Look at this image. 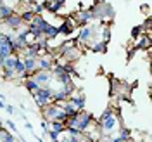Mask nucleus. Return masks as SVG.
<instances>
[{"label":"nucleus","instance_id":"nucleus-36","mask_svg":"<svg viewBox=\"0 0 152 142\" xmlns=\"http://www.w3.org/2000/svg\"><path fill=\"white\" fill-rule=\"evenodd\" d=\"M26 4H28L29 7H31V5H33V4H37V0H26Z\"/></svg>","mask_w":152,"mask_h":142},{"label":"nucleus","instance_id":"nucleus-19","mask_svg":"<svg viewBox=\"0 0 152 142\" xmlns=\"http://www.w3.org/2000/svg\"><path fill=\"white\" fill-rule=\"evenodd\" d=\"M48 125H50V130H54V132H57V133L66 132V123H64V121H57V120H54V121H48Z\"/></svg>","mask_w":152,"mask_h":142},{"label":"nucleus","instance_id":"nucleus-10","mask_svg":"<svg viewBox=\"0 0 152 142\" xmlns=\"http://www.w3.org/2000/svg\"><path fill=\"white\" fill-rule=\"evenodd\" d=\"M42 33H43V38H47V40H54L57 38L61 33H59V26H54V24H50V23H45L43 24V28H42Z\"/></svg>","mask_w":152,"mask_h":142},{"label":"nucleus","instance_id":"nucleus-4","mask_svg":"<svg viewBox=\"0 0 152 142\" xmlns=\"http://www.w3.org/2000/svg\"><path fill=\"white\" fill-rule=\"evenodd\" d=\"M42 109H43V120H47V121L57 120V121H64V123H66L67 116H66V113L62 111L61 104L50 102V104H47L45 107H42Z\"/></svg>","mask_w":152,"mask_h":142},{"label":"nucleus","instance_id":"nucleus-33","mask_svg":"<svg viewBox=\"0 0 152 142\" xmlns=\"http://www.w3.org/2000/svg\"><path fill=\"white\" fill-rule=\"evenodd\" d=\"M140 26H142V29H149V28H151V18H147V19H145V23L140 24Z\"/></svg>","mask_w":152,"mask_h":142},{"label":"nucleus","instance_id":"nucleus-41","mask_svg":"<svg viewBox=\"0 0 152 142\" xmlns=\"http://www.w3.org/2000/svg\"><path fill=\"white\" fill-rule=\"evenodd\" d=\"M38 142H43V141H42V139H38Z\"/></svg>","mask_w":152,"mask_h":142},{"label":"nucleus","instance_id":"nucleus-31","mask_svg":"<svg viewBox=\"0 0 152 142\" xmlns=\"http://www.w3.org/2000/svg\"><path fill=\"white\" fill-rule=\"evenodd\" d=\"M47 135L50 137V139H52V142H57V141H59V135H61V133L54 132V130H48V132H47Z\"/></svg>","mask_w":152,"mask_h":142},{"label":"nucleus","instance_id":"nucleus-26","mask_svg":"<svg viewBox=\"0 0 152 142\" xmlns=\"http://www.w3.org/2000/svg\"><path fill=\"white\" fill-rule=\"evenodd\" d=\"M2 78H5V80H12V78H16V73H14V69H4V73H2Z\"/></svg>","mask_w":152,"mask_h":142},{"label":"nucleus","instance_id":"nucleus-29","mask_svg":"<svg viewBox=\"0 0 152 142\" xmlns=\"http://www.w3.org/2000/svg\"><path fill=\"white\" fill-rule=\"evenodd\" d=\"M57 142H81V139L73 137V135H67V137H64V139H59Z\"/></svg>","mask_w":152,"mask_h":142},{"label":"nucleus","instance_id":"nucleus-6","mask_svg":"<svg viewBox=\"0 0 152 142\" xmlns=\"http://www.w3.org/2000/svg\"><path fill=\"white\" fill-rule=\"evenodd\" d=\"M52 94H54V90H52V87L50 85H45V87H40L37 92L33 94L35 97V104L42 109V107H45L47 104L52 102Z\"/></svg>","mask_w":152,"mask_h":142},{"label":"nucleus","instance_id":"nucleus-22","mask_svg":"<svg viewBox=\"0 0 152 142\" xmlns=\"http://www.w3.org/2000/svg\"><path fill=\"white\" fill-rule=\"evenodd\" d=\"M12 14H14V9H12V7L5 5V4H0V16H2V21L7 19L9 16H12Z\"/></svg>","mask_w":152,"mask_h":142},{"label":"nucleus","instance_id":"nucleus-18","mask_svg":"<svg viewBox=\"0 0 152 142\" xmlns=\"http://www.w3.org/2000/svg\"><path fill=\"white\" fill-rule=\"evenodd\" d=\"M118 137L123 142H130L132 141V132H130V128H126V127H118Z\"/></svg>","mask_w":152,"mask_h":142},{"label":"nucleus","instance_id":"nucleus-27","mask_svg":"<svg viewBox=\"0 0 152 142\" xmlns=\"http://www.w3.org/2000/svg\"><path fill=\"white\" fill-rule=\"evenodd\" d=\"M33 12H35V14H42V12H43V10H45V5H43V4H40V2H37V4H33Z\"/></svg>","mask_w":152,"mask_h":142},{"label":"nucleus","instance_id":"nucleus-1","mask_svg":"<svg viewBox=\"0 0 152 142\" xmlns=\"http://www.w3.org/2000/svg\"><path fill=\"white\" fill-rule=\"evenodd\" d=\"M97 123V120L94 118V114L85 111V109H81V111H78L76 116H71V118H67L66 120V127H73V128H78L80 132L86 133L94 125Z\"/></svg>","mask_w":152,"mask_h":142},{"label":"nucleus","instance_id":"nucleus-11","mask_svg":"<svg viewBox=\"0 0 152 142\" xmlns=\"http://www.w3.org/2000/svg\"><path fill=\"white\" fill-rule=\"evenodd\" d=\"M37 66L40 71H50L54 66V59L50 56H38L37 57Z\"/></svg>","mask_w":152,"mask_h":142},{"label":"nucleus","instance_id":"nucleus-16","mask_svg":"<svg viewBox=\"0 0 152 142\" xmlns=\"http://www.w3.org/2000/svg\"><path fill=\"white\" fill-rule=\"evenodd\" d=\"M21 59H23V63H24V68H26V73H28V75H33L38 69L37 57H21Z\"/></svg>","mask_w":152,"mask_h":142},{"label":"nucleus","instance_id":"nucleus-34","mask_svg":"<svg viewBox=\"0 0 152 142\" xmlns=\"http://www.w3.org/2000/svg\"><path fill=\"white\" fill-rule=\"evenodd\" d=\"M5 111L9 114H14V106H5Z\"/></svg>","mask_w":152,"mask_h":142},{"label":"nucleus","instance_id":"nucleus-39","mask_svg":"<svg viewBox=\"0 0 152 142\" xmlns=\"http://www.w3.org/2000/svg\"><path fill=\"white\" fill-rule=\"evenodd\" d=\"M2 128H4V123H2V121H0V130H2Z\"/></svg>","mask_w":152,"mask_h":142},{"label":"nucleus","instance_id":"nucleus-17","mask_svg":"<svg viewBox=\"0 0 152 142\" xmlns=\"http://www.w3.org/2000/svg\"><path fill=\"white\" fill-rule=\"evenodd\" d=\"M24 87L28 88V92H29V94H35V92H37L38 88H40V85H38L37 82H35V78H33L31 75H29L28 78H24Z\"/></svg>","mask_w":152,"mask_h":142},{"label":"nucleus","instance_id":"nucleus-7","mask_svg":"<svg viewBox=\"0 0 152 142\" xmlns=\"http://www.w3.org/2000/svg\"><path fill=\"white\" fill-rule=\"evenodd\" d=\"M97 33H99V29L97 28H90V26H81L80 28V33H78V42L80 43H83V45H86V43H94L95 37H97Z\"/></svg>","mask_w":152,"mask_h":142},{"label":"nucleus","instance_id":"nucleus-35","mask_svg":"<svg viewBox=\"0 0 152 142\" xmlns=\"http://www.w3.org/2000/svg\"><path fill=\"white\" fill-rule=\"evenodd\" d=\"M26 130H29V132H33V125L29 123V121H26Z\"/></svg>","mask_w":152,"mask_h":142},{"label":"nucleus","instance_id":"nucleus-20","mask_svg":"<svg viewBox=\"0 0 152 142\" xmlns=\"http://www.w3.org/2000/svg\"><path fill=\"white\" fill-rule=\"evenodd\" d=\"M107 43H109V42H104V40L94 42V43H92V52H100V54L107 52Z\"/></svg>","mask_w":152,"mask_h":142},{"label":"nucleus","instance_id":"nucleus-12","mask_svg":"<svg viewBox=\"0 0 152 142\" xmlns=\"http://www.w3.org/2000/svg\"><path fill=\"white\" fill-rule=\"evenodd\" d=\"M67 101L71 102V104L75 106L78 111H81V109H85V104H86V97L83 94H71L69 97H67Z\"/></svg>","mask_w":152,"mask_h":142},{"label":"nucleus","instance_id":"nucleus-15","mask_svg":"<svg viewBox=\"0 0 152 142\" xmlns=\"http://www.w3.org/2000/svg\"><path fill=\"white\" fill-rule=\"evenodd\" d=\"M43 5H45V9L50 10L52 14H57L59 10L64 7V0H45Z\"/></svg>","mask_w":152,"mask_h":142},{"label":"nucleus","instance_id":"nucleus-42","mask_svg":"<svg viewBox=\"0 0 152 142\" xmlns=\"http://www.w3.org/2000/svg\"><path fill=\"white\" fill-rule=\"evenodd\" d=\"M0 23H2V16H0Z\"/></svg>","mask_w":152,"mask_h":142},{"label":"nucleus","instance_id":"nucleus-2","mask_svg":"<svg viewBox=\"0 0 152 142\" xmlns=\"http://www.w3.org/2000/svg\"><path fill=\"white\" fill-rule=\"evenodd\" d=\"M119 121H121V118H119V114L116 113L114 109H105L102 116L97 120V123L100 125V132L104 133H113L114 130H118V127H119Z\"/></svg>","mask_w":152,"mask_h":142},{"label":"nucleus","instance_id":"nucleus-9","mask_svg":"<svg viewBox=\"0 0 152 142\" xmlns=\"http://www.w3.org/2000/svg\"><path fill=\"white\" fill-rule=\"evenodd\" d=\"M31 76L35 78V82H37L40 87L50 85V82H52V75H50V71H40V69H37Z\"/></svg>","mask_w":152,"mask_h":142},{"label":"nucleus","instance_id":"nucleus-30","mask_svg":"<svg viewBox=\"0 0 152 142\" xmlns=\"http://www.w3.org/2000/svg\"><path fill=\"white\" fill-rule=\"evenodd\" d=\"M140 35H142V26H135L132 31V38H138Z\"/></svg>","mask_w":152,"mask_h":142},{"label":"nucleus","instance_id":"nucleus-8","mask_svg":"<svg viewBox=\"0 0 152 142\" xmlns=\"http://www.w3.org/2000/svg\"><path fill=\"white\" fill-rule=\"evenodd\" d=\"M2 23H4L9 29H19V28H23V26H26L24 21H23V18H21V14H12V16H9L7 19H4Z\"/></svg>","mask_w":152,"mask_h":142},{"label":"nucleus","instance_id":"nucleus-40","mask_svg":"<svg viewBox=\"0 0 152 142\" xmlns=\"http://www.w3.org/2000/svg\"><path fill=\"white\" fill-rule=\"evenodd\" d=\"M0 80H2V69H0Z\"/></svg>","mask_w":152,"mask_h":142},{"label":"nucleus","instance_id":"nucleus-23","mask_svg":"<svg viewBox=\"0 0 152 142\" xmlns=\"http://www.w3.org/2000/svg\"><path fill=\"white\" fill-rule=\"evenodd\" d=\"M16 61H18V54H16V56H9L4 61V68H2V69H14Z\"/></svg>","mask_w":152,"mask_h":142},{"label":"nucleus","instance_id":"nucleus-28","mask_svg":"<svg viewBox=\"0 0 152 142\" xmlns=\"http://www.w3.org/2000/svg\"><path fill=\"white\" fill-rule=\"evenodd\" d=\"M102 38H104V42H109L111 40V28L109 26H104L102 28Z\"/></svg>","mask_w":152,"mask_h":142},{"label":"nucleus","instance_id":"nucleus-38","mask_svg":"<svg viewBox=\"0 0 152 142\" xmlns=\"http://www.w3.org/2000/svg\"><path fill=\"white\" fill-rule=\"evenodd\" d=\"M4 99H5V95H4V94H0V101H4Z\"/></svg>","mask_w":152,"mask_h":142},{"label":"nucleus","instance_id":"nucleus-32","mask_svg":"<svg viewBox=\"0 0 152 142\" xmlns=\"http://www.w3.org/2000/svg\"><path fill=\"white\" fill-rule=\"evenodd\" d=\"M50 130V125H48L47 120H42V132H43V135H47V132Z\"/></svg>","mask_w":152,"mask_h":142},{"label":"nucleus","instance_id":"nucleus-14","mask_svg":"<svg viewBox=\"0 0 152 142\" xmlns=\"http://www.w3.org/2000/svg\"><path fill=\"white\" fill-rule=\"evenodd\" d=\"M75 24H76L75 19H64V23L59 26V33H61V35H66V37H69V35L75 31Z\"/></svg>","mask_w":152,"mask_h":142},{"label":"nucleus","instance_id":"nucleus-21","mask_svg":"<svg viewBox=\"0 0 152 142\" xmlns=\"http://www.w3.org/2000/svg\"><path fill=\"white\" fill-rule=\"evenodd\" d=\"M0 142H16V135L12 132H7L5 128L0 130Z\"/></svg>","mask_w":152,"mask_h":142},{"label":"nucleus","instance_id":"nucleus-13","mask_svg":"<svg viewBox=\"0 0 152 142\" xmlns=\"http://www.w3.org/2000/svg\"><path fill=\"white\" fill-rule=\"evenodd\" d=\"M75 21L78 24H81V26H85L86 23H90V21H94V14H92V10L86 9V10H81V12H78L76 14Z\"/></svg>","mask_w":152,"mask_h":142},{"label":"nucleus","instance_id":"nucleus-24","mask_svg":"<svg viewBox=\"0 0 152 142\" xmlns=\"http://www.w3.org/2000/svg\"><path fill=\"white\" fill-rule=\"evenodd\" d=\"M21 18H23V21H24V24H28V23H31L33 21V18H35V12L31 10V7H29L28 10H23L21 12Z\"/></svg>","mask_w":152,"mask_h":142},{"label":"nucleus","instance_id":"nucleus-25","mask_svg":"<svg viewBox=\"0 0 152 142\" xmlns=\"http://www.w3.org/2000/svg\"><path fill=\"white\" fill-rule=\"evenodd\" d=\"M138 47L140 49H149L151 47V37H149V35H145V37L140 35V38H138Z\"/></svg>","mask_w":152,"mask_h":142},{"label":"nucleus","instance_id":"nucleus-5","mask_svg":"<svg viewBox=\"0 0 152 142\" xmlns=\"http://www.w3.org/2000/svg\"><path fill=\"white\" fill-rule=\"evenodd\" d=\"M18 49L14 45V40H10L7 33H2L0 37V61H5L9 56H16Z\"/></svg>","mask_w":152,"mask_h":142},{"label":"nucleus","instance_id":"nucleus-37","mask_svg":"<svg viewBox=\"0 0 152 142\" xmlns=\"http://www.w3.org/2000/svg\"><path fill=\"white\" fill-rule=\"evenodd\" d=\"M0 109H5V104H4V101H0Z\"/></svg>","mask_w":152,"mask_h":142},{"label":"nucleus","instance_id":"nucleus-3","mask_svg":"<svg viewBox=\"0 0 152 142\" xmlns=\"http://www.w3.org/2000/svg\"><path fill=\"white\" fill-rule=\"evenodd\" d=\"M92 14H94V19H99V21H105V19H113L116 10L107 4V2H102V0H95L94 5L90 7Z\"/></svg>","mask_w":152,"mask_h":142}]
</instances>
